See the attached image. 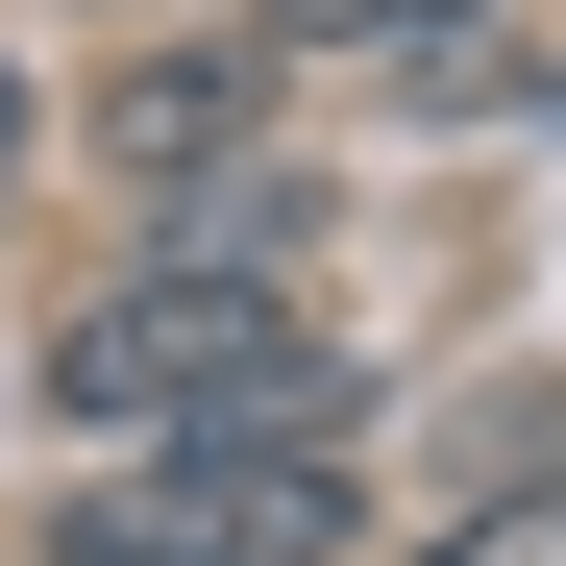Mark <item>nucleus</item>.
Here are the masks:
<instances>
[{
  "instance_id": "nucleus-1",
  "label": "nucleus",
  "mask_w": 566,
  "mask_h": 566,
  "mask_svg": "<svg viewBox=\"0 0 566 566\" xmlns=\"http://www.w3.org/2000/svg\"><path fill=\"white\" fill-rule=\"evenodd\" d=\"M50 419H99V443H222V419H296V443H369L345 395V345L271 296V271H124V296H74L50 321Z\"/></svg>"
},
{
  "instance_id": "nucleus-2",
  "label": "nucleus",
  "mask_w": 566,
  "mask_h": 566,
  "mask_svg": "<svg viewBox=\"0 0 566 566\" xmlns=\"http://www.w3.org/2000/svg\"><path fill=\"white\" fill-rule=\"evenodd\" d=\"M50 542H74V566H321V542H345V443H296V419L148 443L124 493H74Z\"/></svg>"
},
{
  "instance_id": "nucleus-3",
  "label": "nucleus",
  "mask_w": 566,
  "mask_h": 566,
  "mask_svg": "<svg viewBox=\"0 0 566 566\" xmlns=\"http://www.w3.org/2000/svg\"><path fill=\"white\" fill-rule=\"evenodd\" d=\"M99 148H124V172H198V148H247V124H222V74H124Z\"/></svg>"
},
{
  "instance_id": "nucleus-4",
  "label": "nucleus",
  "mask_w": 566,
  "mask_h": 566,
  "mask_svg": "<svg viewBox=\"0 0 566 566\" xmlns=\"http://www.w3.org/2000/svg\"><path fill=\"white\" fill-rule=\"evenodd\" d=\"M443 566H566V468H542V493H493V517H468Z\"/></svg>"
},
{
  "instance_id": "nucleus-5",
  "label": "nucleus",
  "mask_w": 566,
  "mask_h": 566,
  "mask_svg": "<svg viewBox=\"0 0 566 566\" xmlns=\"http://www.w3.org/2000/svg\"><path fill=\"white\" fill-rule=\"evenodd\" d=\"M296 25H321V50H369V25H468V0H296Z\"/></svg>"
},
{
  "instance_id": "nucleus-6",
  "label": "nucleus",
  "mask_w": 566,
  "mask_h": 566,
  "mask_svg": "<svg viewBox=\"0 0 566 566\" xmlns=\"http://www.w3.org/2000/svg\"><path fill=\"white\" fill-rule=\"evenodd\" d=\"M0 172H25V99H0Z\"/></svg>"
},
{
  "instance_id": "nucleus-7",
  "label": "nucleus",
  "mask_w": 566,
  "mask_h": 566,
  "mask_svg": "<svg viewBox=\"0 0 566 566\" xmlns=\"http://www.w3.org/2000/svg\"><path fill=\"white\" fill-rule=\"evenodd\" d=\"M124 25H148V0H124Z\"/></svg>"
}]
</instances>
